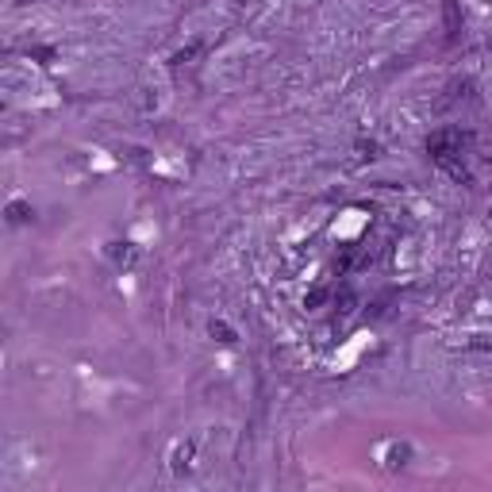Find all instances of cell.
<instances>
[{
    "label": "cell",
    "mask_w": 492,
    "mask_h": 492,
    "mask_svg": "<svg viewBox=\"0 0 492 492\" xmlns=\"http://www.w3.org/2000/svg\"><path fill=\"white\" fill-rule=\"evenodd\" d=\"M462 143H465V135L458 127H442V131H434V135L427 138V154L434 162L458 158V154H462Z\"/></svg>",
    "instance_id": "6da1fadb"
},
{
    "label": "cell",
    "mask_w": 492,
    "mask_h": 492,
    "mask_svg": "<svg viewBox=\"0 0 492 492\" xmlns=\"http://www.w3.org/2000/svg\"><path fill=\"white\" fill-rule=\"evenodd\" d=\"M208 335L219 342V347H235V342H239V335H235V327L227 323V319H212V323H208Z\"/></svg>",
    "instance_id": "7a4b0ae2"
},
{
    "label": "cell",
    "mask_w": 492,
    "mask_h": 492,
    "mask_svg": "<svg viewBox=\"0 0 492 492\" xmlns=\"http://www.w3.org/2000/svg\"><path fill=\"white\" fill-rule=\"evenodd\" d=\"M442 15H446V35L458 39L462 35V8H458V0H442Z\"/></svg>",
    "instance_id": "3957f363"
},
{
    "label": "cell",
    "mask_w": 492,
    "mask_h": 492,
    "mask_svg": "<svg viewBox=\"0 0 492 492\" xmlns=\"http://www.w3.org/2000/svg\"><path fill=\"white\" fill-rule=\"evenodd\" d=\"M4 216H8V224H27L31 216H35V212H31V204L27 200H12L4 208Z\"/></svg>",
    "instance_id": "277c9868"
},
{
    "label": "cell",
    "mask_w": 492,
    "mask_h": 492,
    "mask_svg": "<svg viewBox=\"0 0 492 492\" xmlns=\"http://www.w3.org/2000/svg\"><path fill=\"white\" fill-rule=\"evenodd\" d=\"M439 166H442V169H446V174H450V177H454V181H458V185H470V169H465V166H462V162H458V158H442V162H439Z\"/></svg>",
    "instance_id": "5b68a950"
},
{
    "label": "cell",
    "mask_w": 492,
    "mask_h": 492,
    "mask_svg": "<svg viewBox=\"0 0 492 492\" xmlns=\"http://www.w3.org/2000/svg\"><path fill=\"white\" fill-rule=\"evenodd\" d=\"M408 458H412V450H408V446H392V454H389V470H404Z\"/></svg>",
    "instance_id": "8992f818"
},
{
    "label": "cell",
    "mask_w": 492,
    "mask_h": 492,
    "mask_svg": "<svg viewBox=\"0 0 492 492\" xmlns=\"http://www.w3.org/2000/svg\"><path fill=\"white\" fill-rule=\"evenodd\" d=\"M174 470H177V473H188V470H193V446H181V450H177Z\"/></svg>",
    "instance_id": "52a82bcc"
},
{
    "label": "cell",
    "mask_w": 492,
    "mask_h": 492,
    "mask_svg": "<svg viewBox=\"0 0 492 492\" xmlns=\"http://www.w3.org/2000/svg\"><path fill=\"white\" fill-rule=\"evenodd\" d=\"M327 300V289H311L308 297H304V308H319Z\"/></svg>",
    "instance_id": "ba28073f"
},
{
    "label": "cell",
    "mask_w": 492,
    "mask_h": 492,
    "mask_svg": "<svg viewBox=\"0 0 492 492\" xmlns=\"http://www.w3.org/2000/svg\"><path fill=\"white\" fill-rule=\"evenodd\" d=\"M196 51H200V46H196V43H193V46H185L181 54H174V62L181 65V62H188V58H196Z\"/></svg>",
    "instance_id": "9c48e42d"
}]
</instances>
